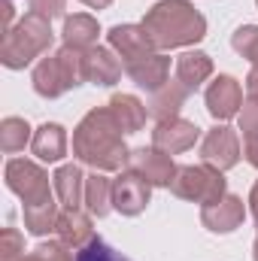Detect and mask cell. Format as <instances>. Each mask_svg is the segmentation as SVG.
<instances>
[{
	"mask_svg": "<svg viewBox=\"0 0 258 261\" xmlns=\"http://www.w3.org/2000/svg\"><path fill=\"white\" fill-rule=\"evenodd\" d=\"M73 155L94 170H122L128 164L125 130L107 110H91L73 130Z\"/></svg>",
	"mask_w": 258,
	"mask_h": 261,
	"instance_id": "obj_1",
	"label": "cell"
},
{
	"mask_svg": "<svg viewBox=\"0 0 258 261\" xmlns=\"http://www.w3.org/2000/svg\"><path fill=\"white\" fill-rule=\"evenodd\" d=\"M146 34L152 37L155 49H179L203 40L207 21L189 0H161L143 18Z\"/></svg>",
	"mask_w": 258,
	"mask_h": 261,
	"instance_id": "obj_2",
	"label": "cell"
},
{
	"mask_svg": "<svg viewBox=\"0 0 258 261\" xmlns=\"http://www.w3.org/2000/svg\"><path fill=\"white\" fill-rule=\"evenodd\" d=\"M52 46V24L49 18L28 12L0 43V61L9 70H21L28 67L34 58H40L46 49Z\"/></svg>",
	"mask_w": 258,
	"mask_h": 261,
	"instance_id": "obj_3",
	"label": "cell"
},
{
	"mask_svg": "<svg viewBox=\"0 0 258 261\" xmlns=\"http://www.w3.org/2000/svg\"><path fill=\"white\" fill-rule=\"evenodd\" d=\"M82 79H85L82 52L79 49H70V46L58 49L49 58H43L37 64V70H34V88L43 97H61L64 91L76 88Z\"/></svg>",
	"mask_w": 258,
	"mask_h": 261,
	"instance_id": "obj_4",
	"label": "cell"
},
{
	"mask_svg": "<svg viewBox=\"0 0 258 261\" xmlns=\"http://www.w3.org/2000/svg\"><path fill=\"white\" fill-rule=\"evenodd\" d=\"M170 192L183 200H194V203H216L228 195L225 192V176L219 167L213 164H186L176 167L173 179H170Z\"/></svg>",
	"mask_w": 258,
	"mask_h": 261,
	"instance_id": "obj_5",
	"label": "cell"
},
{
	"mask_svg": "<svg viewBox=\"0 0 258 261\" xmlns=\"http://www.w3.org/2000/svg\"><path fill=\"white\" fill-rule=\"evenodd\" d=\"M6 186L15 192V195L28 203H40V200H49V176L43 167H37L34 161H9L6 164Z\"/></svg>",
	"mask_w": 258,
	"mask_h": 261,
	"instance_id": "obj_6",
	"label": "cell"
},
{
	"mask_svg": "<svg viewBox=\"0 0 258 261\" xmlns=\"http://www.w3.org/2000/svg\"><path fill=\"white\" fill-rule=\"evenodd\" d=\"M128 170H134L137 176H143L149 186H170L173 173H176V164L170 161L167 152L161 149H134L128 155Z\"/></svg>",
	"mask_w": 258,
	"mask_h": 261,
	"instance_id": "obj_7",
	"label": "cell"
},
{
	"mask_svg": "<svg viewBox=\"0 0 258 261\" xmlns=\"http://www.w3.org/2000/svg\"><path fill=\"white\" fill-rule=\"evenodd\" d=\"M107 37H110V46L119 52L125 67L140 61V58L155 55V43H152V37L146 34L143 24H116Z\"/></svg>",
	"mask_w": 258,
	"mask_h": 261,
	"instance_id": "obj_8",
	"label": "cell"
},
{
	"mask_svg": "<svg viewBox=\"0 0 258 261\" xmlns=\"http://www.w3.org/2000/svg\"><path fill=\"white\" fill-rule=\"evenodd\" d=\"M149 197H152V186L143 176H137L134 170H125V173H119L113 179V206L122 216L143 213L146 203H149Z\"/></svg>",
	"mask_w": 258,
	"mask_h": 261,
	"instance_id": "obj_9",
	"label": "cell"
},
{
	"mask_svg": "<svg viewBox=\"0 0 258 261\" xmlns=\"http://www.w3.org/2000/svg\"><path fill=\"white\" fill-rule=\"evenodd\" d=\"M200 155H203V164H213L219 170H231L237 161H240V143H237V134L225 125L213 128L203 143H200Z\"/></svg>",
	"mask_w": 258,
	"mask_h": 261,
	"instance_id": "obj_10",
	"label": "cell"
},
{
	"mask_svg": "<svg viewBox=\"0 0 258 261\" xmlns=\"http://www.w3.org/2000/svg\"><path fill=\"white\" fill-rule=\"evenodd\" d=\"M200 137V128L194 122L186 119H170V122H158V128L152 130V146L167 152V155H176V152H186L192 149Z\"/></svg>",
	"mask_w": 258,
	"mask_h": 261,
	"instance_id": "obj_11",
	"label": "cell"
},
{
	"mask_svg": "<svg viewBox=\"0 0 258 261\" xmlns=\"http://www.w3.org/2000/svg\"><path fill=\"white\" fill-rule=\"evenodd\" d=\"M240 103H243V91H240V82L234 76H219L210 88H207V110L213 119H231L240 113Z\"/></svg>",
	"mask_w": 258,
	"mask_h": 261,
	"instance_id": "obj_12",
	"label": "cell"
},
{
	"mask_svg": "<svg viewBox=\"0 0 258 261\" xmlns=\"http://www.w3.org/2000/svg\"><path fill=\"white\" fill-rule=\"evenodd\" d=\"M243 200L237 195H225L222 200H216V203H207L203 210H200V222H203V228H210V231H216V234H231L234 228H240V222H243Z\"/></svg>",
	"mask_w": 258,
	"mask_h": 261,
	"instance_id": "obj_13",
	"label": "cell"
},
{
	"mask_svg": "<svg viewBox=\"0 0 258 261\" xmlns=\"http://www.w3.org/2000/svg\"><path fill=\"white\" fill-rule=\"evenodd\" d=\"M122 67L125 64H122L110 49H104V46H91L88 52H82V70H85V79L94 82V85H113V82H119Z\"/></svg>",
	"mask_w": 258,
	"mask_h": 261,
	"instance_id": "obj_14",
	"label": "cell"
},
{
	"mask_svg": "<svg viewBox=\"0 0 258 261\" xmlns=\"http://www.w3.org/2000/svg\"><path fill=\"white\" fill-rule=\"evenodd\" d=\"M128 70V76L140 85V88H146V91H158V88H164L167 85V73H170V58H164V55H149V58H140V61H134V64L125 67Z\"/></svg>",
	"mask_w": 258,
	"mask_h": 261,
	"instance_id": "obj_15",
	"label": "cell"
},
{
	"mask_svg": "<svg viewBox=\"0 0 258 261\" xmlns=\"http://www.w3.org/2000/svg\"><path fill=\"white\" fill-rule=\"evenodd\" d=\"M189 94H192V91H189L186 85H179V82H167L164 88H158V91L152 94V100H149V116L158 119V122L179 119L176 113L183 110V103H186Z\"/></svg>",
	"mask_w": 258,
	"mask_h": 261,
	"instance_id": "obj_16",
	"label": "cell"
},
{
	"mask_svg": "<svg viewBox=\"0 0 258 261\" xmlns=\"http://www.w3.org/2000/svg\"><path fill=\"white\" fill-rule=\"evenodd\" d=\"M58 237L64 240L70 249H85L91 240H94V231H91V219L79 210H67L58 216Z\"/></svg>",
	"mask_w": 258,
	"mask_h": 261,
	"instance_id": "obj_17",
	"label": "cell"
},
{
	"mask_svg": "<svg viewBox=\"0 0 258 261\" xmlns=\"http://www.w3.org/2000/svg\"><path fill=\"white\" fill-rule=\"evenodd\" d=\"M52 182H55L58 200L64 203L67 210H79V203L85 200V176H82V170L76 164H64V167L55 170Z\"/></svg>",
	"mask_w": 258,
	"mask_h": 261,
	"instance_id": "obj_18",
	"label": "cell"
},
{
	"mask_svg": "<svg viewBox=\"0 0 258 261\" xmlns=\"http://www.w3.org/2000/svg\"><path fill=\"white\" fill-rule=\"evenodd\" d=\"M31 146H34V155L40 161H61L67 155V130L61 125H49L46 122L43 128L34 134Z\"/></svg>",
	"mask_w": 258,
	"mask_h": 261,
	"instance_id": "obj_19",
	"label": "cell"
},
{
	"mask_svg": "<svg viewBox=\"0 0 258 261\" xmlns=\"http://www.w3.org/2000/svg\"><path fill=\"white\" fill-rule=\"evenodd\" d=\"M97 21L85 12H76V15H67L64 18V46L70 49H79V52H88L97 40Z\"/></svg>",
	"mask_w": 258,
	"mask_h": 261,
	"instance_id": "obj_20",
	"label": "cell"
},
{
	"mask_svg": "<svg viewBox=\"0 0 258 261\" xmlns=\"http://www.w3.org/2000/svg\"><path fill=\"white\" fill-rule=\"evenodd\" d=\"M110 113H113V119L119 122V128L125 130V134H137L146 125V107L134 94H113Z\"/></svg>",
	"mask_w": 258,
	"mask_h": 261,
	"instance_id": "obj_21",
	"label": "cell"
},
{
	"mask_svg": "<svg viewBox=\"0 0 258 261\" xmlns=\"http://www.w3.org/2000/svg\"><path fill=\"white\" fill-rule=\"evenodd\" d=\"M210 73H213V61H210V55H203V52H186V55H179V61H176V82L186 85L189 91H194L200 82H207Z\"/></svg>",
	"mask_w": 258,
	"mask_h": 261,
	"instance_id": "obj_22",
	"label": "cell"
},
{
	"mask_svg": "<svg viewBox=\"0 0 258 261\" xmlns=\"http://www.w3.org/2000/svg\"><path fill=\"white\" fill-rule=\"evenodd\" d=\"M58 203L49 197V200H40V203H28L24 206V228L31 231V234H37V237H43V234H49V231H55L58 228Z\"/></svg>",
	"mask_w": 258,
	"mask_h": 261,
	"instance_id": "obj_23",
	"label": "cell"
},
{
	"mask_svg": "<svg viewBox=\"0 0 258 261\" xmlns=\"http://www.w3.org/2000/svg\"><path fill=\"white\" fill-rule=\"evenodd\" d=\"M85 203L94 216H107L113 210V182L100 173L85 179Z\"/></svg>",
	"mask_w": 258,
	"mask_h": 261,
	"instance_id": "obj_24",
	"label": "cell"
},
{
	"mask_svg": "<svg viewBox=\"0 0 258 261\" xmlns=\"http://www.w3.org/2000/svg\"><path fill=\"white\" fill-rule=\"evenodd\" d=\"M28 140H31V125L24 119L9 116V119L0 122V149L3 152H9V155L12 152H21Z\"/></svg>",
	"mask_w": 258,
	"mask_h": 261,
	"instance_id": "obj_25",
	"label": "cell"
},
{
	"mask_svg": "<svg viewBox=\"0 0 258 261\" xmlns=\"http://www.w3.org/2000/svg\"><path fill=\"white\" fill-rule=\"evenodd\" d=\"M76 261H131L125 252H119L116 246H110L107 240H100V237H94L85 249H79V255Z\"/></svg>",
	"mask_w": 258,
	"mask_h": 261,
	"instance_id": "obj_26",
	"label": "cell"
},
{
	"mask_svg": "<svg viewBox=\"0 0 258 261\" xmlns=\"http://www.w3.org/2000/svg\"><path fill=\"white\" fill-rule=\"evenodd\" d=\"M231 46H234L243 58H249V61L258 67V24H246V28L234 31Z\"/></svg>",
	"mask_w": 258,
	"mask_h": 261,
	"instance_id": "obj_27",
	"label": "cell"
},
{
	"mask_svg": "<svg viewBox=\"0 0 258 261\" xmlns=\"http://www.w3.org/2000/svg\"><path fill=\"white\" fill-rule=\"evenodd\" d=\"M24 261H73V252L64 240H49L40 243L31 255H24Z\"/></svg>",
	"mask_w": 258,
	"mask_h": 261,
	"instance_id": "obj_28",
	"label": "cell"
},
{
	"mask_svg": "<svg viewBox=\"0 0 258 261\" xmlns=\"http://www.w3.org/2000/svg\"><path fill=\"white\" fill-rule=\"evenodd\" d=\"M0 261H24V237L15 228H3L0 234Z\"/></svg>",
	"mask_w": 258,
	"mask_h": 261,
	"instance_id": "obj_29",
	"label": "cell"
},
{
	"mask_svg": "<svg viewBox=\"0 0 258 261\" xmlns=\"http://www.w3.org/2000/svg\"><path fill=\"white\" fill-rule=\"evenodd\" d=\"M240 130L243 140H258V97H249L240 113Z\"/></svg>",
	"mask_w": 258,
	"mask_h": 261,
	"instance_id": "obj_30",
	"label": "cell"
},
{
	"mask_svg": "<svg viewBox=\"0 0 258 261\" xmlns=\"http://www.w3.org/2000/svg\"><path fill=\"white\" fill-rule=\"evenodd\" d=\"M64 3L67 0H31V12L43 15V18H55V15H64Z\"/></svg>",
	"mask_w": 258,
	"mask_h": 261,
	"instance_id": "obj_31",
	"label": "cell"
},
{
	"mask_svg": "<svg viewBox=\"0 0 258 261\" xmlns=\"http://www.w3.org/2000/svg\"><path fill=\"white\" fill-rule=\"evenodd\" d=\"M0 9H3V12H0V15H3L0 31H3V37H6V34L12 31V28H9V21H12V3H9V0H3V6H0Z\"/></svg>",
	"mask_w": 258,
	"mask_h": 261,
	"instance_id": "obj_32",
	"label": "cell"
},
{
	"mask_svg": "<svg viewBox=\"0 0 258 261\" xmlns=\"http://www.w3.org/2000/svg\"><path fill=\"white\" fill-rule=\"evenodd\" d=\"M243 152H246V161H249L252 167H258V140H246Z\"/></svg>",
	"mask_w": 258,
	"mask_h": 261,
	"instance_id": "obj_33",
	"label": "cell"
},
{
	"mask_svg": "<svg viewBox=\"0 0 258 261\" xmlns=\"http://www.w3.org/2000/svg\"><path fill=\"white\" fill-rule=\"evenodd\" d=\"M246 91H249V97H258V67L246 76Z\"/></svg>",
	"mask_w": 258,
	"mask_h": 261,
	"instance_id": "obj_34",
	"label": "cell"
},
{
	"mask_svg": "<svg viewBox=\"0 0 258 261\" xmlns=\"http://www.w3.org/2000/svg\"><path fill=\"white\" fill-rule=\"evenodd\" d=\"M249 210H252V216H255V225H258V182L252 186V195H249Z\"/></svg>",
	"mask_w": 258,
	"mask_h": 261,
	"instance_id": "obj_35",
	"label": "cell"
},
{
	"mask_svg": "<svg viewBox=\"0 0 258 261\" xmlns=\"http://www.w3.org/2000/svg\"><path fill=\"white\" fill-rule=\"evenodd\" d=\"M82 3H85V6H91V9H107L113 0H82Z\"/></svg>",
	"mask_w": 258,
	"mask_h": 261,
	"instance_id": "obj_36",
	"label": "cell"
},
{
	"mask_svg": "<svg viewBox=\"0 0 258 261\" xmlns=\"http://www.w3.org/2000/svg\"><path fill=\"white\" fill-rule=\"evenodd\" d=\"M255 261H258V240H255Z\"/></svg>",
	"mask_w": 258,
	"mask_h": 261,
	"instance_id": "obj_37",
	"label": "cell"
},
{
	"mask_svg": "<svg viewBox=\"0 0 258 261\" xmlns=\"http://www.w3.org/2000/svg\"><path fill=\"white\" fill-rule=\"evenodd\" d=\"M255 3H258V0H255Z\"/></svg>",
	"mask_w": 258,
	"mask_h": 261,
	"instance_id": "obj_38",
	"label": "cell"
}]
</instances>
